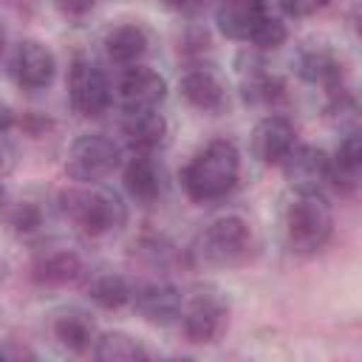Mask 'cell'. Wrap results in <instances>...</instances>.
I'll return each mask as SVG.
<instances>
[{
	"mask_svg": "<svg viewBox=\"0 0 362 362\" xmlns=\"http://www.w3.org/2000/svg\"><path fill=\"white\" fill-rule=\"evenodd\" d=\"M240 181V153L232 139L206 141L181 170V187L195 204L226 198Z\"/></svg>",
	"mask_w": 362,
	"mask_h": 362,
	"instance_id": "6da1fadb",
	"label": "cell"
},
{
	"mask_svg": "<svg viewBox=\"0 0 362 362\" xmlns=\"http://www.w3.org/2000/svg\"><path fill=\"white\" fill-rule=\"evenodd\" d=\"M59 212L90 238L113 235L127 221V206L116 189L82 184L59 192Z\"/></svg>",
	"mask_w": 362,
	"mask_h": 362,
	"instance_id": "7a4b0ae2",
	"label": "cell"
},
{
	"mask_svg": "<svg viewBox=\"0 0 362 362\" xmlns=\"http://www.w3.org/2000/svg\"><path fill=\"white\" fill-rule=\"evenodd\" d=\"M334 235V212L322 192H297L286 209V240L294 255L311 257Z\"/></svg>",
	"mask_w": 362,
	"mask_h": 362,
	"instance_id": "3957f363",
	"label": "cell"
},
{
	"mask_svg": "<svg viewBox=\"0 0 362 362\" xmlns=\"http://www.w3.org/2000/svg\"><path fill=\"white\" fill-rule=\"evenodd\" d=\"M252 243V226L240 215H223L204 226V232L195 238L192 255L206 266H235L249 257Z\"/></svg>",
	"mask_w": 362,
	"mask_h": 362,
	"instance_id": "277c9868",
	"label": "cell"
},
{
	"mask_svg": "<svg viewBox=\"0 0 362 362\" xmlns=\"http://www.w3.org/2000/svg\"><path fill=\"white\" fill-rule=\"evenodd\" d=\"M122 164V144L107 133H82L65 156V175L76 184H99Z\"/></svg>",
	"mask_w": 362,
	"mask_h": 362,
	"instance_id": "5b68a950",
	"label": "cell"
},
{
	"mask_svg": "<svg viewBox=\"0 0 362 362\" xmlns=\"http://www.w3.org/2000/svg\"><path fill=\"white\" fill-rule=\"evenodd\" d=\"M181 331L187 342L192 345H209L218 342L221 334L229 325V300L221 288L215 286H201L192 291L189 300L181 305Z\"/></svg>",
	"mask_w": 362,
	"mask_h": 362,
	"instance_id": "8992f818",
	"label": "cell"
},
{
	"mask_svg": "<svg viewBox=\"0 0 362 362\" xmlns=\"http://www.w3.org/2000/svg\"><path fill=\"white\" fill-rule=\"evenodd\" d=\"M68 102L82 119L102 116L113 102L107 74L88 57H76L68 68Z\"/></svg>",
	"mask_w": 362,
	"mask_h": 362,
	"instance_id": "52a82bcc",
	"label": "cell"
},
{
	"mask_svg": "<svg viewBox=\"0 0 362 362\" xmlns=\"http://www.w3.org/2000/svg\"><path fill=\"white\" fill-rule=\"evenodd\" d=\"M8 74L23 90H45L57 76V57L40 40H20L11 48Z\"/></svg>",
	"mask_w": 362,
	"mask_h": 362,
	"instance_id": "ba28073f",
	"label": "cell"
},
{
	"mask_svg": "<svg viewBox=\"0 0 362 362\" xmlns=\"http://www.w3.org/2000/svg\"><path fill=\"white\" fill-rule=\"evenodd\" d=\"M181 96L201 113H223L229 105V88L223 74L212 62H192L181 74Z\"/></svg>",
	"mask_w": 362,
	"mask_h": 362,
	"instance_id": "9c48e42d",
	"label": "cell"
},
{
	"mask_svg": "<svg viewBox=\"0 0 362 362\" xmlns=\"http://www.w3.org/2000/svg\"><path fill=\"white\" fill-rule=\"evenodd\" d=\"M297 144V127L288 116L283 113H269L263 116L249 136V147L252 156L263 164V167H280L286 161V156L294 150Z\"/></svg>",
	"mask_w": 362,
	"mask_h": 362,
	"instance_id": "30bf717a",
	"label": "cell"
},
{
	"mask_svg": "<svg viewBox=\"0 0 362 362\" xmlns=\"http://www.w3.org/2000/svg\"><path fill=\"white\" fill-rule=\"evenodd\" d=\"M122 110H156L167 99V79L150 65H130L116 85Z\"/></svg>",
	"mask_w": 362,
	"mask_h": 362,
	"instance_id": "8fae6325",
	"label": "cell"
},
{
	"mask_svg": "<svg viewBox=\"0 0 362 362\" xmlns=\"http://www.w3.org/2000/svg\"><path fill=\"white\" fill-rule=\"evenodd\" d=\"M280 167L294 192H322L328 187V153L322 147L297 141Z\"/></svg>",
	"mask_w": 362,
	"mask_h": 362,
	"instance_id": "7c38bea8",
	"label": "cell"
},
{
	"mask_svg": "<svg viewBox=\"0 0 362 362\" xmlns=\"http://www.w3.org/2000/svg\"><path fill=\"white\" fill-rule=\"evenodd\" d=\"M269 14V0H215V25L235 42H249Z\"/></svg>",
	"mask_w": 362,
	"mask_h": 362,
	"instance_id": "4fadbf2b",
	"label": "cell"
},
{
	"mask_svg": "<svg viewBox=\"0 0 362 362\" xmlns=\"http://www.w3.org/2000/svg\"><path fill=\"white\" fill-rule=\"evenodd\" d=\"M133 308L153 325H173L178 322L181 317V305H184V297L181 291L167 283V280H153V283H144L133 291Z\"/></svg>",
	"mask_w": 362,
	"mask_h": 362,
	"instance_id": "5bb4252c",
	"label": "cell"
},
{
	"mask_svg": "<svg viewBox=\"0 0 362 362\" xmlns=\"http://www.w3.org/2000/svg\"><path fill=\"white\" fill-rule=\"evenodd\" d=\"M362 175V136L351 130L342 136L334 156H328V187L339 195H354Z\"/></svg>",
	"mask_w": 362,
	"mask_h": 362,
	"instance_id": "9a60e30c",
	"label": "cell"
},
{
	"mask_svg": "<svg viewBox=\"0 0 362 362\" xmlns=\"http://www.w3.org/2000/svg\"><path fill=\"white\" fill-rule=\"evenodd\" d=\"M164 167L153 153H133L124 167V189L139 204H156L164 195Z\"/></svg>",
	"mask_w": 362,
	"mask_h": 362,
	"instance_id": "2e32d148",
	"label": "cell"
},
{
	"mask_svg": "<svg viewBox=\"0 0 362 362\" xmlns=\"http://www.w3.org/2000/svg\"><path fill=\"white\" fill-rule=\"evenodd\" d=\"M167 119L156 110H124L122 136L133 153H156L167 141Z\"/></svg>",
	"mask_w": 362,
	"mask_h": 362,
	"instance_id": "e0dca14e",
	"label": "cell"
},
{
	"mask_svg": "<svg viewBox=\"0 0 362 362\" xmlns=\"http://www.w3.org/2000/svg\"><path fill=\"white\" fill-rule=\"evenodd\" d=\"M51 331H54V339H57L68 354H76V356L90 354V351H93V342H96V337H99L96 322H93L90 314L82 311V308H65V311H59V314L54 317Z\"/></svg>",
	"mask_w": 362,
	"mask_h": 362,
	"instance_id": "ac0fdd59",
	"label": "cell"
},
{
	"mask_svg": "<svg viewBox=\"0 0 362 362\" xmlns=\"http://www.w3.org/2000/svg\"><path fill=\"white\" fill-rule=\"evenodd\" d=\"M297 74L308 85H317L322 90H339L345 79V65L331 48H308L297 59Z\"/></svg>",
	"mask_w": 362,
	"mask_h": 362,
	"instance_id": "d6986e66",
	"label": "cell"
},
{
	"mask_svg": "<svg viewBox=\"0 0 362 362\" xmlns=\"http://www.w3.org/2000/svg\"><path fill=\"white\" fill-rule=\"evenodd\" d=\"M85 266L79 260L76 252L71 249H54V252H45L34 260L31 266V280L37 286H48V288H57V286H71L82 277Z\"/></svg>",
	"mask_w": 362,
	"mask_h": 362,
	"instance_id": "ffe728a7",
	"label": "cell"
},
{
	"mask_svg": "<svg viewBox=\"0 0 362 362\" xmlns=\"http://www.w3.org/2000/svg\"><path fill=\"white\" fill-rule=\"evenodd\" d=\"M147 51H150V37L139 23H122L105 34V54L116 65H124V68L139 65Z\"/></svg>",
	"mask_w": 362,
	"mask_h": 362,
	"instance_id": "44dd1931",
	"label": "cell"
},
{
	"mask_svg": "<svg viewBox=\"0 0 362 362\" xmlns=\"http://www.w3.org/2000/svg\"><path fill=\"white\" fill-rule=\"evenodd\" d=\"M90 354L96 359H102V362H141V359L150 356L144 342L136 339L127 331H105V334H99Z\"/></svg>",
	"mask_w": 362,
	"mask_h": 362,
	"instance_id": "7402d4cb",
	"label": "cell"
},
{
	"mask_svg": "<svg viewBox=\"0 0 362 362\" xmlns=\"http://www.w3.org/2000/svg\"><path fill=\"white\" fill-rule=\"evenodd\" d=\"M240 90H243L246 105H257V107H274L286 99V82L277 74L263 71V65L243 74Z\"/></svg>",
	"mask_w": 362,
	"mask_h": 362,
	"instance_id": "603a6c76",
	"label": "cell"
},
{
	"mask_svg": "<svg viewBox=\"0 0 362 362\" xmlns=\"http://www.w3.org/2000/svg\"><path fill=\"white\" fill-rule=\"evenodd\" d=\"M88 300L96 303L105 311H119L133 300V286L127 283L124 274L116 272H99L88 283Z\"/></svg>",
	"mask_w": 362,
	"mask_h": 362,
	"instance_id": "cb8c5ba5",
	"label": "cell"
},
{
	"mask_svg": "<svg viewBox=\"0 0 362 362\" xmlns=\"http://www.w3.org/2000/svg\"><path fill=\"white\" fill-rule=\"evenodd\" d=\"M328 96H331V99H328V105H325L328 119H334V122L339 124V130H345V133L356 130V122H359V107H356V99H354V96H351L345 88L331 90Z\"/></svg>",
	"mask_w": 362,
	"mask_h": 362,
	"instance_id": "d4e9b609",
	"label": "cell"
},
{
	"mask_svg": "<svg viewBox=\"0 0 362 362\" xmlns=\"http://www.w3.org/2000/svg\"><path fill=\"white\" fill-rule=\"evenodd\" d=\"M286 40H288L286 23H283L280 17H274V14H269V17L257 25V31L252 34L249 42H252L255 48H260V51H274V48H280Z\"/></svg>",
	"mask_w": 362,
	"mask_h": 362,
	"instance_id": "484cf974",
	"label": "cell"
},
{
	"mask_svg": "<svg viewBox=\"0 0 362 362\" xmlns=\"http://www.w3.org/2000/svg\"><path fill=\"white\" fill-rule=\"evenodd\" d=\"M280 11L286 17H294V20H303V17H311L317 11H322L328 6V0H277Z\"/></svg>",
	"mask_w": 362,
	"mask_h": 362,
	"instance_id": "4316f807",
	"label": "cell"
},
{
	"mask_svg": "<svg viewBox=\"0 0 362 362\" xmlns=\"http://www.w3.org/2000/svg\"><path fill=\"white\" fill-rule=\"evenodd\" d=\"M40 221H42V212L34 204H20L14 209V218H11V223H14L17 232H34L40 226Z\"/></svg>",
	"mask_w": 362,
	"mask_h": 362,
	"instance_id": "83f0119b",
	"label": "cell"
},
{
	"mask_svg": "<svg viewBox=\"0 0 362 362\" xmlns=\"http://www.w3.org/2000/svg\"><path fill=\"white\" fill-rule=\"evenodd\" d=\"M215 0H161V6H167L170 11L175 14H184V17H195L201 11H206Z\"/></svg>",
	"mask_w": 362,
	"mask_h": 362,
	"instance_id": "f1b7e54d",
	"label": "cell"
},
{
	"mask_svg": "<svg viewBox=\"0 0 362 362\" xmlns=\"http://www.w3.org/2000/svg\"><path fill=\"white\" fill-rule=\"evenodd\" d=\"M54 6L59 8V14L79 20V17H85V14H90V11H93L96 0H54Z\"/></svg>",
	"mask_w": 362,
	"mask_h": 362,
	"instance_id": "f546056e",
	"label": "cell"
},
{
	"mask_svg": "<svg viewBox=\"0 0 362 362\" xmlns=\"http://www.w3.org/2000/svg\"><path fill=\"white\" fill-rule=\"evenodd\" d=\"M8 122H11V116H8V110H6V105L0 102V130H6V127H8Z\"/></svg>",
	"mask_w": 362,
	"mask_h": 362,
	"instance_id": "4dcf8cb0",
	"label": "cell"
},
{
	"mask_svg": "<svg viewBox=\"0 0 362 362\" xmlns=\"http://www.w3.org/2000/svg\"><path fill=\"white\" fill-rule=\"evenodd\" d=\"M6 164H8V150H6V144L0 141V170H6Z\"/></svg>",
	"mask_w": 362,
	"mask_h": 362,
	"instance_id": "1f68e13d",
	"label": "cell"
},
{
	"mask_svg": "<svg viewBox=\"0 0 362 362\" xmlns=\"http://www.w3.org/2000/svg\"><path fill=\"white\" fill-rule=\"evenodd\" d=\"M6 51V25L0 23V54Z\"/></svg>",
	"mask_w": 362,
	"mask_h": 362,
	"instance_id": "d6a6232c",
	"label": "cell"
},
{
	"mask_svg": "<svg viewBox=\"0 0 362 362\" xmlns=\"http://www.w3.org/2000/svg\"><path fill=\"white\" fill-rule=\"evenodd\" d=\"M3 206H6V187L0 184V212H3Z\"/></svg>",
	"mask_w": 362,
	"mask_h": 362,
	"instance_id": "836d02e7",
	"label": "cell"
}]
</instances>
